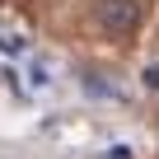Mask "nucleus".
Listing matches in <instances>:
<instances>
[{"label": "nucleus", "instance_id": "20e7f679", "mask_svg": "<svg viewBox=\"0 0 159 159\" xmlns=\"http://www.w3.org/2000/svg\"><path fill=\"white\" fill-rule=\"evenodd\" d=\"M108 159H136V150H131V145H112V150H108Z\"/></svg>", "mask_w": 159, "mask_h": 159}, {"label": "nucleus", "instance_id": "f03ea898", "mask_svg": "<svg viewBox=\"0 0 159 159\" xmlns=\"http://www.w3.org/2000/svg\"><path fill=\"white\" fill-rule=\"evenodd\" d=\"M0 52H5V56H24V52H28V38H24V28L0 24Z\"/></svg>", "mask_w": 159, "mask_h": 159}, {"label": "nucleus", "instance_id": "7ed1b4c3", "mask_svg": "<svg viewBox=\"0 0 159 159\" xmlns=\"http://www.w3.org/2000/svg\"><path fill=\"white\" fill-rule=\"evenodd\" d=\"M140 84H145L150 94H159V61H150V66L140 70Z\"/></svg>", "mask_w": 159, "mask_h": 159}, {"label": "nucleus", "instance_id": "f257e3e1", "mask_svg": "<svg viewBox=\"0 0 159 159\" xmlns=\"http://www.w3.org/2000/svg\"><path fill=\"white\" fill-rule=\"evenodd\" d=\"M145 19V5L140 0H94V24L108 33V38H131Z\"/></svg>", "mask_w": 159, "mask_h": 159}]
</instances>
